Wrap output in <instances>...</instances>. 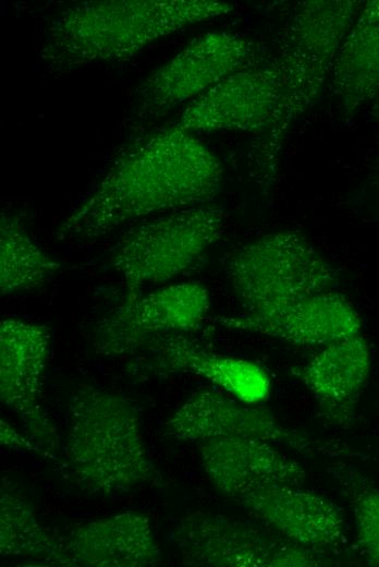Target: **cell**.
Listing matches in <instances>:
<instances>
[{"label":"cell","instance_id":"obj_14","mask_svg":"<svg viewBox=\"0 0 379 567\" xmlns=\"http://www.w3.org/2000/svg\"><path fill=\"white\" fill-rule=\"evenodd\" d=\"M210 322L223 329L245 331L303 347H323L360 335L362 318L343 294L316 293L267 313L216 316Z\"/></svg>","mask_w":379,"mask_h":567},{"label":"cell","instance_id":"obj_13","mask_svg":"<svg viewBox=\"0 0 379 567\" xmlns=\"http://www.w3.org/2000/svg\"><path fill=\"white\" fill-rule=\"evenodd\" d=\"M188 333H168L154 337L142 349L146 354L134 359L127 372L134 377H168L190 373L198 375L233 398L247 405L268 399L271 379L260 364L213 352Z\"/></svg>","mask_w":379,"mask_h":567},{"label":"cell","instance_id":"obj_10","mask_svg":"<svg viewBox=\"0 0 379 567\" xmlns=\"http://www.w3.org/2000/svg\"><path fill=\"white\" fill-rule=\"evenodd\" d=\"M166 432L180 441L246 437L283 445L308 456H354L341 442L319 439L283 425L269 410L247 405L218 390L201 388L169 418Z\"/></svg>","mask_w":379,"mask_h":567},{"label":"cell","instance_id":"obj_16","mask_svg":"<svg viewBox=\"0 0 379 567\" xmlns=\"http://www.w3.org/2000/svg\"><path fill=\"white\" fill-rule=\"evenodd\" d=\"M199 456L213 486L234 500L265 487L302 486L307 476L297 461L255 438H209L200 443Z\"/></svg>","mask_w":379,"mask_h":567},{"label":"cell","instance_id":"obj_12","mask_svg":"<svg viewBox=\"0 0 379 567\" xmlns=\"http://www.w3.org/2000/svg\"><path fill=\"white\" fill-rule=\"evenodd\" d=\"M50 340L47 325L13 317L1 321L0 398L23 422L27 436L59 465L61 441L40 402Z\"/></svg>","mask_w":379,"mask_h":567},{"label":"cell","instance_id":"obj_7","mask_svg":"<svg viewBox=\"0 0 379 567\" xmlns=\"http://www.w3.org/2000/svg\"><path fill=\"white\" fill-rule=\"evenodd\" d=\"M364 2L305 0L294 5L273 59L285 92L284 125L288 132L320 96Z\"/></svg>","mask_w":379,"mask_h":567},{"label":"cell","instance_id":"obj_18","mask_svg":"<svg viewBox=\"0 0 379 567\" xmlns=\"http://www.w3.org/2000/svg\"><path fill=\"white\" fill-rule=\"evenodd\" d=\"M371 370V352L362 335L339 340L292 370L317 400L322 415L335 424L351 422Z\"/></svg>","mask_w":379,"mask_h":567},{"label":"cell","instance_id":"obj_11","mask_svg":"<svg viewBox=\"0 0 379 567\" xmlns=\"http://www.w3.org/2000/svg\"><path fill=\"white\" fill-rule=\"evenodd\" d=\"M210 305L207 288L195 281L125 299L99 321L94 350L103 358L122 357L142 349L158 335L191 333L207 318Z\"/></svg>","mask_w":379,"mask_h":567},{"label":"cell","instance_id":"obj_19","mask_svg":"<svg viewBox=\"0 0 379 567\" xmlns=\"http://www.w3.org/2000/svg\"><path fill=\"white\" fill-rule=\"evenodd\" d=\"M330 79L347 117L379 94V0L364 2L337 55Z\"/></svg>","mask_w":379,"mask_h":567},{"label":"cell","instance_id":"obj_8","mask_svg":"<svg viewBox=\"0 0 379 567\" xmlns=\"http://www.w3.org/2000/svg\"><path fill=\"white\" fill-rule=\"evenodd\" d=\"M182 563L192 567H319L332 565L323 553L304 547L261 523L193 511L172 530Z\"/></svg>","mask_w":379,"mask_h":567},{"label":"cell","instance_id":"obj_22","mask_svg":"<svg viewBox=\"0 0 379 567\" xmlns=\"http://www.w3.org/2000/svg\"><path fill=\"white\" fill-rule=\"evenodd\" d=\"M331 473L349 499L356 545L366 565L379 567V487L363 472L338 462Z\"/></svg>","mask_w":379,"mask_h":567},{"label":"cell","instance_id":"obj_20","mask_svg":"<svg viewBox=\"0 0 379 567\" xmlns=\"http://www.w3.org/2000/svg\"><path fill=\"white\" fill-rule=\"evenodd\" d=\"M0 551L3 556L71 566L61 534L51 533L39 522L32 504L7 478L0 493Z\"/></svg>","mask_w":379,"mask_h":567},{"label":"cell","instance_id":"obj_15","mask_svg":"<svg viewBox=\"0 0 379 567\" xmlns=\"http://www.w3.org/2000/svg\"><path fill=\"white\" fill-rule=\"evenodd\" d=\"M235 502L262 524L304 547L329 554L346 542V521L341 508L302 486L265 487Z\"/></svg>","mask_w":379,"mask_h":567},{"label":"cell","instance_id":"obj_24","mask_svg":"<svg viewBox=\"0 0 379 567\" xmlns=\"http://www.w3.org/2000/svg\"><path fill=\"white\" fill-rule=\"evenodd\" d=\"M374 185H375V189H376V193L377 195L379 196V166H378V169L376 171V176H375V180H374Z\"/></svg>","mask_w":379,"mask_h":567},{"label":"cell","instance_id":"obj_17","mask_svg":"<svg viewBox=\"0 0 379 567\" xmlns=\"http://www.w3.org/2000/svg\"><path fill=\"white\" fill-rule=\"evenodd\" d=\"M71 567H152L162 562L149 518L126 511L61 535Z\"/></svg>","mask_w":379,"mask_h":567},{"label":"cell","instance_id":"obj_9","mask_svg":"<svg viewBox=\"0 0 379 567\" xmlns=\"http://www.w3.org/2000/svg\"><path fill=\"white\" fill-rule=\"evenodd\" d=\"M262 62L261 48L247 37L221 31L200 35L139 84L136 116L158 119L225 77Z\"/></svg>","mask_w":379,"mask_h":567},{"label":"cell","instance_id":"obj_3","mask_svg":"<svg viewBox=\"0 0 379 567\" xmlns=\"http://www.w3.org/2000/svg\"><path fill=\"white\" fill-rule=\"evenodd\" d=\"M59 466L66 480L91 496L166 484L144 445L137 406L90 384L78 385L69 398Z\"/></svg>","mask_w":379,"mask_h":567},{"label":"cell","instance_id":"obj_4","mask_svg":"<svg viewBox=\"0 0 379 567\" xmlns=\"http://www.w3.org/2000/svg\"><path fill=\"white\" fill-rule=\"evenodd\" d=\"M285 92L274 60L241 70L193 99L176 125L188 132L260 134L254 150L258 182L273 183L285 134Z\"/></svg>","mask_w":379,"mask_h":567},{"label":"cell","instance_id":"obj_23","mask_svg":"<svg viewBox=\"0 0 379 567\" xmlns=\"http://www.w3.org/2000/svg\"><path fill=\"white\" fill-rule=\"evenodd\" d=\"M1 444L10 449L28 451L47 458L46 453L29 437H24L5 421H0Z\"/></svg>","mask_w":379,"mask_h":567},{"label":"cell","instance_id":"obj_21","mask_svg":"<svg viewBox=\"0 0 379 567\" xmlns=\"http://www.w3.org/2000/svg\"><path fill=\"white\" fill-rule=\"evenodd\" d=\"M62 265L28 234L20 218L0 220V290L2 295L34 290L49 281Z\"/></svg>","mask_w":379,"mask_h":567},{"label":"cell","instance_id":"obj_1","mask_svg":"<svg viewBox=\"0 0 379 567\" xmlns=\"http://www.w3.org/2000/svg\"><path fill=\"white\" fill-rule=\"evenodd\" d=\"M223 168L197 137L176 124L122 152L97 185L62 220L59 240H94L154 214L209 204Z\"/></svg>","mask_w":379,"mask_h":567},{"label":"cell","instance_id":"obj_2","mask_svg":"<svg viewBox=\"0 0 379 567\" xmlns=\"http://www.w3.org/2000/svg\"><path fill=\"white\" fill-rule=\"evenodd\" d=\"M234 9L218 0H98L76 3L51 22L40 60L54 72L122 61L151 43Z\"/></svg>","mask_w":379,"mask_h":567},{"label":"cell","instance_id":"obj_5","mask_svg":"<svg viewBox=\"0 0 379 567\" xmlns=\"http://www.w3.org/2000/svg\"><path fill=\"white\" fill-rule=\"evenodd\" d=\"M224 273L249 315L332 290L338 279L327 258L294 230L270 232L242 245L227 258Z\"/></svg>","mask_w":379,"mask_h":567},{"label":"cell","instance_id":"obj_6","mask_svg":"<svg viewBox=\"0 0 379 567\" xmlns=\"http://www.w3.org/2000/svg\"><path fill=\"white\" fill-rule=\"evenodd\" d=\"M224 212L213 204L178 209L143 220L125 231L110 254L126 286L125 299L145 285L166 284L188 270L223 231Z\"/></svg>","mask_w":379,"mask_h":567}]
</instances>
